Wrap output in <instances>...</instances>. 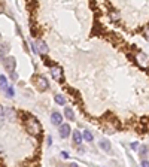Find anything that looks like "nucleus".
Segmentation results:
<instances>
[{
  "mask_svg": "<svg viewBox=\"0 0 149 167\" xmlns=\"http://www.w3.org/2000/svg\"><path fill=\"white\" fill-rule=\"evenodd\" d=\"M24 125H25V128H27V131L30 134H33V136H40L42 134V125L34 117L24 118Z\"/></svg>",
  "mask_w": 149,
  "mask_h": 167,
  "instance_id": "1",
  "label": "nucleus"
},
{
  "mask_svg": "<svg viewBox=\"0 0 149 167\" xmlns=\"http://www.w3.org/2000/svg\"><path fill=\"white\" fill-rule=\"evenodd\" d=\"M33 81H34V85H36V88H37L39 91H46V90L49 88L48 79H46V78H43V76H40V75L34 76V78H33Z\"/></svg>",
  "mask_w": 149,
  "mask_h": 167,
  "instance_id": "2",
  "label": "nucleus"
},
{
  "mask_svg": "<svg viewBox=\"0 0 149 167\" xmlns=\"http://www.w3.org/2000/svg\"><path fill=\"white\" fill-rule=\"evenodd\" d=\"M3 60V66H5V69L7 70L9 73H12V72H15V67H16V60L14 58V57H11V55H6L5 58H2Z\"/></svg>",
  "mask_w": 149,
  "mask_h": 167,
  "instance_id": "3",
  "label": "nucleus"
},
{
  "mask_svg": "<svg viewBox=\"0 0 149 167\" xmlns=\"http://www.w3.org/2000/svg\"><path fill=\"white\" fill-rule=\"evenodd\" d=\"M49 72H51V76L54 78L57 82H63V81H64V75H63V69H61V67L52 66Z\"/></svg>",
  "mask_w": 149,
  "mask_h": 167,
  "instance_id": "4",
  "label": "nucleus"
},
{
  "mask_svg": "<svg viewBox=\"0 0 149 167\" xmlns=\"http://www.w3.org/2000/svg\"><path fill=\"white\" fill-rule=\"evenodd\" d=\"M33 51L37 54H46L48 52V45L43 40H34L33 42Z\"/></svg>",
  "mask_w": 149,
  "mask_h": 167,
  "instance_id": "5",
  "label": "nucleus"
},
{
  "mask_svg": "<svg viewBox=\"0 0 149 167\" xmlns=\"http://www.w3.org/2000/svg\"><path fill=\"white\" fill-rule=\"evenodd\" d=\"M136 61L142 67H148L149 66V57L146 54H143V52H139V54L136 55Z\"/></svg>",
  "mask_w": 149,
  "mask_h": 167,
  "instance_id": "6",
  "label": "nucleus"
},
{
  "mask_svg": "<svg viewBox=\"0 0 149 167\" xmlns=\"http://www.w3.org/2000/svg\"><path fill=\"white\" fill-rule=\"evenodd\" d=\"M51 122L54 125H60V124H63V115H61L60 112H52V115H51Z\"/></svg>",
  "mask_w": 149,
  "mask_h": 167,
  "instance_id": "7",
  "label": "nucleus"
},
{
  "mask_svg": "<svg viewBox=\"0 0 149 167\" xmlns=\"http://www.w3.org/2000/svg\"><path fill=\"white\" fill-rule=\"evenodd\" d=\"M58 127H60V130H58L60 137H63V139L69 137V134H70V125L69 124H60Z\"/></svg>",
  "mask_w": 149,
  "mask_h": 167,
  "instance_id": "8",
  "label": "nucleus"
},
{
  "mask_svg": "<svg viewBox=\"0 0 149 167\" xmlns=\"http://www.w3.org/2000/svg\"><path fill=\"white\" fill-rule=\"evenodd\" d=\"M82 140H84V139H82V134H81L78 130H75V131H73V142H75V145H81Z\"/></svg>",
  "mask_w": 149,
  "mask_h": 167,
  "instance_id": "9",
  "label": "nucleus"
},
{
  "mask_svg": "<svg viewBox=\"0 0 149 167\" xmlns=\"http://www.w3.org/2000/svg\"><path fill=\"white\" fill-rule=\"evenodd\" d=\"M82 139L85 140V142H93L94 140V136L90 130H84V134H82Z\"/></svg>",
  "mask_w": 149,
  "mask_h": 167,
  "instance_id": "10",
  "label": "nucleus"
},
{
  "mask_svg": "<svg viewBox=\"0 0 149 167\" xmlns=\"http://www.w3.org/2000/svg\"><path fill=\"white\" fill-rule=\"evenodd\" d=\"M7 52H9V45H7V43L0 45V58H5Z\"/></svg>",
  "mask_w": 149,
  "mask_h": 167,
  "instance_id": "11",
  "label": "nucleus"
},
{
  "mask_svg": "<svg viewBox=\"0 0 149 167\" xmlns=\"http://www.w3.org/2000/svg\"><path fill=\"white\" fill-rule=\"evenodd\" d=\"M64 115H66V118H67L69 121H73V119H75V112H73L72 109H70V108H66Z\"/></svg>",
  "mask_w": 149,
  "mask_h": 167,
  "instance_id": "12",
  "label": "nucleus"
},
{
  "mask_svg": "<svg viewBox=\"0 0 149 167\" xmlns=\"http://www.w3.org/2000/svg\"><path fill=\"white\" fill-rule=\"evenodd\" d=\"M100 148L103 149V151H110V142H107V140H100Z\"/></svg>",
  "mask_w": 149,
  "mask_h": 167,
  "instance_id": "13",
  "label": "nucleus"
},
{
  "mask_svg": "<svg viewBox=\"0 0 149 167\" xmlns=\"http://www.w3.org/2000/svg\"><path fill=\"white\" fill-rule=\"evenodd\" d=\"M7 88V78L0 75V90H6Z\"/></svg>",
  "mask_w": 149,
  "mask_h": 167,
  "instance_id": "14",
  "label": "nucleus"
},
{
  "mask_svg": "<svg viewBox=\"0 0 149 167\" xmlns=\"http://www.w3.org/2000/svg\"><path fill=\"white\" fill-rule=\"evenodd\" d=\"M55 102L60 104V106H64V104H66V99H64V95H63V94H57V95H55Z\"/></svg>",
  "mask_w": 149,
  "mask_h": 167,
  "instance_id": "15",
  "label": "nucleus"
},
{
  "mask_svg": "<svg viewBox=\"0 0 149 167\" xmlns=\"http://www.w3.org/2000/svg\"><path fill=\"white\" fill-rule=\"evenodd\" d=\"M148 151H149V148H148L146 145H143V146L139 148V152H140V157H142V158H145V157L148 155Z\"/></svg>",
  "mask_w": 149,
  "mask_h": 167,
  "instance_id": "16",
  "label": "nucleus"
},
{
  "mask_svg": "<svg viewBox=\"0 0 149 167\" xmlns=\"http://www.w3.org/2000/svg\"><path fill=\"white\" fill-rule=\"evenodd\" d=\"M5 112H6V119H14L15 112L12 109H5Z\"/></svg>",
  "mask_w": 149,
  "mask_h": 167,
  "instance_id": "17",
  "label": "nucleus"
},
{
  "mask_svg": "<svg viewBox=\"0 0 149 167\" xmlns=\"http://www.w3.org/2000/svg\"><path fill=\"white\" fill-rule=\"evenodd\" d=\"M3 121H6V112H5V108L0 106V124H2Z\"/></svg>",
  "mask_w": 149,
  "mask_h": 167,
  "instance_id": "18",
  "label": "nucleus"
},
{
  "mask_svg": "<svg viewBox=\"0 0 149 167\" xmlns=\"http://www.w3.org/2000/svg\"><path fill=\"white\" fill-rule=\"evenodd\" d=\"M5 91L7 93V94H6L7 97H14V88H12V87H7V88H6Z\"/></svg>",
  "mask_w": 149,
  "mask_h": 167,
  "instance_id": "19",
  "label": "nucleus"
},
{
  "mask_svg": "<svg viewBox=\"0 0 149 167\" xmlns=\"http://www.w3.org/2000/svg\"><path fill=\"white\" fill-rule=\"evenodd\" d=\"M46 145H48V146L52 145V137H51V136H48V139H46Z\"/></svg>",
  "mask_w": 149,
  "mask_h": 167,
  "instance_id": "20",
  "label": "nucleus"
},
{
  "mask_svg": "<svg viewBox=\"0 0 149 167\" xmlns=\"http://www.w3.org/2000/svg\"><path fill=\"white\" fill-rule=\"evenodd\" d=\"M145 37L149 40V25H148V27H146V30H145Z\"/></svg>",
  "mask_w": 149,
  "mask_h": 167,
  "instance_id": "21",
  "label": "nucleus"
},
{
  "mask_svg": "<svg viewBox=\"0 0 149 167\" xmlns=\"http://www.w3.org/2000/svg\"><path fill=\"white\" fill-rule=\"evenodd\" d=\"M142 166H145V167H149V161H148V160H143V158H142Z\"/></svg>",
  "mask_w": 149,
  "mask_h": 167,
  "instance_id": "22",
  "label": "nucleus"
},
{
  "mask_svg": "<svg viewBox=\"0 0 149 167\" xmlns=\"http://www.w3.org/2000/svg\"><path fill=\"white\" fill-rule=\"evenodd\" d=\"M61 157H63V158H69V154L66 151H63V152H61Z\"/></svg>",
  "mask_w": 149,
  "mask_h": 167,
  "instance_id": "23",
  "label": "nucleus"
},
{
  "mask_svg": "<svg viewBox=\"0 0 149 167\" xmlns=\"http://www.w3.org/2000/svg\"><path fill=\"white\" fill-rule=\"evenodd\" d=\"M131 148H133V149H137V148H139V145H137V143H133V145H131Z\"/></svg>",
  "mask_w": 149,
  "mask_h": 167,
  "instance_id": "24",
  "label": "nucleus"
}]
</instances>
